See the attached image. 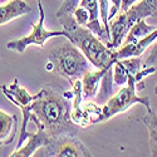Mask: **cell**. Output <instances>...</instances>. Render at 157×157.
Returning <instances> with one entry per match:
<instances>
[{
	"label": "cell",
	"instance_id": "cell-23",
	"mask_svg": "<svg viewBox=\"0 0 157 157\" xmlns=\"http://www.w3.org/2000/svg\"><path fill=\"white\" fill-rule=\"evenodd\" d=\"M73 18L77 21V24L82 25V27H87L88 20H89V15H88V11L84 6L82 5H78L74 10H73Z\"/></svg>",
	"mask_w": 157,
	"mask_h": 157
},
{
	"label": "cell",
	"instance_id": "cell-21",
	"mask_svg": "<svg viewBox=\"0 0 157 157\" xmlns=\"http://www.w3.org/2000/svg\"><path fill=\"white\" fill-rule=\"evenodd\" d=\"M148 56L142 60V68H155L157 71V39L152 43V47H150Z\"/></svg>",
	"mask_w": 157,
	"mask_h": 157
},
{
	"label": "cell",
	"instance_id": "cell-12",
	"mask_svg": "<svg viewBox=\"0 0 157 157\" xmlns=\"http://www.w3.org/2000/svg\"><path fill=\"white\" fill-rule=\"evenodd\" d=\"M32 11V6L24 0H8L4 5H0V25H4L19 17L27 15Z\"/></svg>",
	"mask_w": 157,
	"mask_h": 157
},
{
	"label": "cell",
	"instance_id": "cell-2",
	"mask_svg": "<svg viewBox=\"0 0 157 157\" xmlns=\"http://www.w3.org/2000/svg\"><path fill=\"white\" fill-rule=\"evenodd\" d=\"M63 25V30L68 33V40L81 49L86 58L96 69L114 64L117 60L116 50L108 48L86 27L77 24L73 14H65L57 18Z\"/></svg>",
	"mask_w": 157,
	"mask_h": 157
},
{
	"label": "cell",
	"instance_id": "cell-8",
	"mask_svg": "<svg viewBox=\"0 0 157 157\" xmlns=\"http://www.w3.org/2000/svg\"><path fill=\"white\" fill-rule=\"evenodd\" d=\"M132 27V24L129 23L127 14L122 11H118L117 14L111 21H109V44L107 45L108 48L117 50L121 45L122 42L126 36V34L128 33L129 28Z\"/></svg>",
	"mask_w": 157,
	"mask_h": 157
},
{
	"label": "cell",
	"instance_id": "cell-25",
	"mask_svg": "<svg viewBox=\"0 0 157 157\" xmlns=\"http://www.w3.org/2000/svg\"><path fill=\"white\" fill-rule=\"evenodd\" d=\"M138 2H141V0H121V10L122 13H126L131 8H132L135 4H137Z\"/></svg>",
	"mask_w": 157,
	"mask_h": 157
},
{
	"label": "cell",
	"instance_id": "cell-26",
	"mask_svg": "<svg viewBox=\"0 0 157 157\" xmlns=\"http://www.w3.org/2000/svg\"><path fill=\"white\" fill-rule=\"evenodd\" d=\"M5 2H8V0H0V4H4Z\"/></svg>",
	"mask_w": 157,
	"mask_h": 157
},
{
	"label": "cell",
	"instance_id": "cell-9",
	"mask_svg": "<svg viewBox=\"0 0 157 157\" xmlns=\"http://www.w3.org/2000/svg\"><path fill=\"white\" fill-rule=\"evenodd\" d=\"M35 126H36V132H32L29 138L27 140V143L23 145L21 147H19V148H15L14 152L10 155L11 157H29V156H34V153L36 151H39L42 147H44L48 143L49 137L45 133V131L39 124H35Z\"/></svg>",
	"mask_w": 157,
	"mask_h": 157
},
{
	"label": "cell",
	"instance_id": "cell-22",
	"mask_svg": "<svg viewBox=\"0 0 157 157\" xmlns=\"http://www.w3.org/2000/svg\"><path fill=\"white\" fill-rule=\"evenodd\" d=\"M81 0H63V4L60 5V8L57 10L56 13V17L59 18L62 15H65V14H73V10L78 6Z\"/></svg>",
	"mask_w": 157,
	"mask_h": 157
},
{
	"label": "cell",
	"instance_id": "cell-18",
	"mask_svg": "<svg viewBox=\"0 0 157 157\" xmlns=\"http://www.w3.org/2000/svg\"><path fill=\"white\" fill-rule=\"evenodd\" d=\"M142 122L148 129L150 136V151L151 156L157 157V114L151 108L147 111V114L142 118Z\"/></svg>",
	"mask_w": 157,
	"mask_h": 157
},
{
	"label": "cell",
	"instance_id": "cell-16",
	"mask_svg": "<svg viewBox=\"0 0 157 157\" xmlns=\"http://www.w3.org/2000/svg\"><path fill=\"white\" fill-rule=\"evenodd\" d=\"M157 13V0H141L135 4L128 11H126L127 18L131 24L138 19H146Z\"/></svg>",
	"mask_w": 157,
	"mask_h": 157
},
{
	"label": "cell",
	"instance_id": "cell-5",
	"mask_svg": "<svg viewBox=\"0 0 157 157\" xmlns=\"http://www.w3.org/2000/svg\"><path fill=\"white\" fill-rule=\"evenodd\" d=\"M38 3V8H39V20L35 24H32L33 27V32L20 39H17V40H10L6 43V48L9 50H14L18 52V53L23 54L25 49H27L29 45H38L43 48L45 42L50 38H68V33L65 30H47L44 27V20H45V13L43 9V4L42 0H36Z\"/></svg>",
	"mask_w": 157,
	"mask_h": 157
},
{
	"label": "cell",
	"instance_id": "cell-3",
	"mask_svg": "<svg viewBox=\"0 0 157 157\" xmlns=\"http://www.w3.org/2000/svg\"><path fill=\"white\" fill-rule=\"evenodd\" d=\"M45 68L73 84L77 79H81L86 72L92 69V64L79 48L65 38L64 43L49 52Z\"/></svg>",
	"mask_w": 157,
	"mask_h": 157
},
{
	"label": "cell",
	"instance_id": "cell-10",
	"mask_svg": "<svg viewBox=\"0 0 157 157\" xmlns=\"http://www.w3.org/2000/svg\"><path fill=\"white\" fill-rule=\"evenodd\" d=\"M156 39H157V28L152 33L141 38L140 40L136 42L135 44H123V45H121L118 49L116 50V57H117V59H126V58H131V57H138L147 48H150L152 45V43L156 40Z\"/></svg>",
	"mask_w": 157,
	"mask_h": 157
},
{
	"label": "cell",
	"instance_id": "cell-24",
	"mask_svg": "<svg viewBox=\"0 0 157 157\" xmlns=\"http://www.w3.org/2000/svg\"><path fill=\"white\" fill-rule=\"evenodd\" d=\"M121 10V0H109V15L108 21H111Z\"/></svg>",
	"mask_w": 157,
	"mask_h": 157
},
{
	"label": "cell",
	"instance_id": "cell-14",
	"mask_svg": "<svg viewBox=\"0 0 157 157\" xmlns=\"http://www.w3.org/2000/svg\"><path fill=\"white\" fill-rule=\"evenodd\" d=\"M72 92H73V101H72V108H71V118L74 124L79 127H86L84 122V112L82 107L83 101V90H82V82L81 79H77L72 84Z\"/></svg>",
	"mask_w": 157,
	"mask_h": 157
},
{
	"label": "cell",
	"instance_id": "cell-15",
	"mask_svg": "<svg viewBox=\"0 0 157 157\" xmlns=\"http://www.w3.org/2000/svg\"><path fill=\"white\" fill-rule=\"evenodd\" d=\"M18 118L15 114H9L0 109V146L13 142L17 133Z\"/></svg>",
	"mask_w": 157,
	"mask_h": 157
},
{
	"label": "cell",
	"instance_id": "cell-19",
	"mask_svg": "<svg viewBox=\"0 0 157 157\" xmlns=\"http://www.w3.org/2000/svg\"><path fill=\"white\" fill-rule=\"evenodd\" d=\"M112 73H113V86L121 87V86H124L127 83L129 73H128L127 68L124 67V64L122 63L121 59H117L114 62Z\"/></svg>",
	"mask_w": 157,
	"mask_h": 157
},
{
	"label": "cell",
	"instance_id": "cell-6",
	"mask_svg": "<svg viewBox=\"0 0 157 157\" xmlns=\"http://www.w3.org/2000/svg\"><path fill=\"white\" fill-rule=\"evenodd\" d=\"M38 156L89 157L93 155L79 140H77V137H60L49 140L47 145L40 148V152Z\"/></svg>",
	"mask_w": 157,
	"mask_h": 157
},
{
	"label": "cell",
	"instance_id": "cell-13",
	"mask_svg": "<svg viewBox=\"0 0 157 157\" xmlns=\"http://www.w3.org/2000/svg\"><path fill=\"white\" fill-rule=\"evenodd\" d=\"M111 67H113V64L112 65H107V67L101 68V69H97V71L89 69L88 72H86L83 74V77L81 78L83 98H94L96 97L104 73H106Z\"/></svg>",
	"mask_w": 157,
	"mask_h": 157
},
{
	"label": "cell",
	"instance_id": "cell-1",
	"mask_svg": "<svg viewBox=\"0 0 157 157\" xmlns=\"http://www.w3.org/2000/svg\"><path fill=\"white\" fill-rule=\"evenodd\" d=\"M30 121L39 124L49 140L60 137H77L81 127L71 118L72 103L64 94L52 88H42L32 102Z\"/></svg>",
	"mask_w": 157,
	"mask_h": 157
},
{
	"label": "cell",
	"instance_id": "cell-11",
	"mask_svg": "<svg viewBox=\"0 0 157 157\" xmlns=\"http://www.w3.org/2000/svg\"><path fill=\"white\" fill-rule=\"evenodd\" d=\"M0 89L3 90L4 96L11 102L14 103L17 107H20V106H28L30 104L35 98H36V93L35 94H30L27 89L24 87H21L19 83H18V79L15 78L13 83L6 87L4 84L0 86Z\"/></svg>",
	"mask_w": 157,
	"mask_h": 157
},
{
	"label": "cell",
	"instance_id": "cell-7",
	"mask_svg": "<svg viewBox=\"0 0 157 157\" xmlns=\"http://www.w3.org/2000/svg\"><path fill=\"white\" fill-rule=\"evenodd\" d=\"M78 5H82L87 9L88 15H89V20L87 24V29L92 32L99 40L108 45L109 44V34L106 32L103 24L101 21V17H99V6H98V0H81Z\"/></svg>",
	"mask_w": 157,
	"mask_h": 157
},
{
	"label": "cell",
	"instance_id": "cell-17",
	"mask_svg": "<svg viewBox=\"0 0 157 157\" xmlns=\"http://www.w3.org/2000/svg\"><path fill=\"white\" fill-rule=\"evenodd\" d=\"M157 27L155 25H150L146 23V19H138L136 20L132 27L129 28L128 33L126 34L123 42H122V45L123 44H135L136 42H138L141 38L146 36L147 34L152 33Z\"/></svg>",
	"mask_w": 157,
	"mask_h": 157
},
{
	"label": "cell",
	"instance_id": "cell-4",
	"mask_svg": "<svg viewBox=\"0 0 157 157\" xmlns=\"http://www.w3.org/2000/svg\"><path fill=\"white\" fill-rule=\"evenodd\" d=\"M137 103L143 104L147 111L151 109L150 98L137 96V82L135 79V75H129L126 86L121 88L114 96H112L102 107V122L113 118L114 116L127 111Z\"/></svg>",
	"mask_w": 157,
	"mask_h": 157
},
{
	"label": "cell",
	"instance_id": "cell-20",
	"mask_svg": "<svg viewBox=\"0 0 157 157\" xmlns=\"http://www.w3.org/2000/svg\"><path fill=\"white\" fill-rule=\"evenodd\" d=\"M98 6H99V17L101 21L103 24L106 32L109 34V21H108V15H109V0H98Z\"/></svg>",
	"mask_w": 157,
	"mask_h": 157
},
{
	"label": "cell",
	"instance_id": "cell-27",
	"mask_svg": "<svg viewBox=\"0 0 157 157\" xmlns=\"http://www.w3.org/2000/svg\"><path fill=\"white\" fill-rule=\"evenodd\" d=\"M155 92H156V94H157V86H156V88H155Z\"/></svg>",
	"mask_w": 157,
	"mask_h": 157
}]
</instances>
